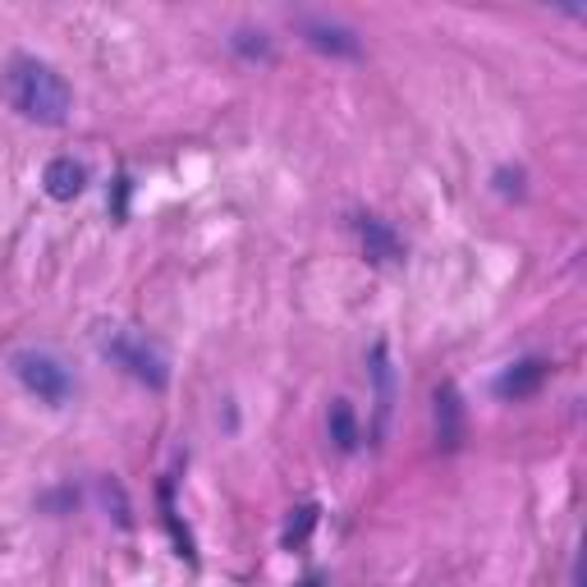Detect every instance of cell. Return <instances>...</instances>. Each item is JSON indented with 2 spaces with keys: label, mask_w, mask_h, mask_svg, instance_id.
<instances>
[{
  "label": "cell",
  "mask_w": 587,
  "mask_h": 587,
  "mask_svg": "<svg viewBox=\"0 0 587 587\" xmlns=\"http://www.w3.org/2000/svg\"><path fill=\"white\" fill-rule=\"evenodd\" d=\"M0 97L10 101V110H19L23 120L32 125H65L69 110H74V92L69 84L42 60L32 56H19L6 65V74H0Z\"/></svg>",
  "instance_id": "cell-1"
},
{
  "label": "cell",
  "mask_w": 587,
  "mask_h": 587,
  "mask_svg": "<svg viewBox=\"0 0 587 587\" xmlns=\"http://www.w3.org/2000/svg\"><path fill=\"white\" fill-rule=\"evenodd\" d=\"M14 376L23 381L28 395H37L42 404H65L74 395V376L56 354H42V349H23L14 354Z\"/></svg>",
  "instance_id": "cell-2"
},
{
  "label": "cell",
  "mask_w": 587,
  "mask_h": 587,
  "mask_svg": "<svg viewBox=\"0 0 587 587\" xmlns=\"http://www.w3.org/2000/svg\"><path fill=\"white\" fill-rule=\"evenodd\" d=\"M101 354H106L110 363H120L134 381H143V385H151V390H166V381H170L166 359L156 354V349H151L147 340H138V335H129V331H110V335H101Z\"/></svg>",
  "instance_id": "cell-3"
},
{
  "label": "cell",
  "mask_w": 587,
  "mask_h": 587,
  "mask_svg": "<svg viewBox=\"0 0 587 587\" xmlns=\"http://www.w3.org/2000/svg\"><path fill=\"white\" fill-rule=\"evenodd\" d=\"M299 32H303V42L307 47H317L322 56H340V60H359L363 56V42H359V32L354 28H344V23H326V19H299Z\"/></svg>",
  "instance_id": "cell-4"
},
{
  "label": "cell",
  "mask_w": 587,
  "mask_h": 587,
  "mask_svg": "<svg viewBox=\"0 0 587 587\" xmlns=\"http://www.w3.org/2000/svg\"><path fill=\"white\" fill-rule=\"evenodd\" d=\"M42 188L51 193L56 203H74L78 193L88 188V170L74 162V156H56V162L47 166V175H42Z\"/></svg>",
  "instance_id": "cell-5"
},
{
  "label": "cell",
  "mask_w": 587,
  "mask_h": 587,
  "mask_svg": "<svg viewBox=\"0 0 587 587\" xmlns=\"http://www.w3.org/2000/svg\"><path fill=\"white\" fill-rule=\"evenodd\" d=\"M546 372H551V368H546L541 359H524V363H515L510 372L496 381V395L500 400H528V395H537V390H541Z\"/></svg>",
  "instance_id": "cell-6"
},
{
  "label": "cell",
  "mask_w": 587,
  "mask_h": 587,
  "mask_svg": "<svg viewBox=\"0 0 587 587\" xmlns=\"http://www.w3.org/2000/svg\"><path fill=\"white\" fill-rule=\"evenodd\" d=\"M437 432H441V446L454 450L459 437H463V404H459V390L454 385H441L437 390Z\"/></svg>",
  "instance_id": "cell-7"
},
{
  "label": "cell",
  "mask_w": 587,
  "mask_h": 587,
  "mask_svg": "<svg viewBox=\"0 0 587 587\" xmlns=\"http://www.w3.org/2000/svg\"><path fill=\"white\" fill-rule=\"evenodd\" d=\"M359 234H363L368 257H376V262H395V257H400V239H395V229H390L385 221L359 216Z\"/></svg>",
  "instance_id": "cell-8"
},
{
  "label": "cell",
  "mask_w": 587,
  "mask_h": 587,
  "mask_svg": "<svg viewBox=\"0 0 587 587\" xmlns=\"http://www.w3.org/2000/svg\"><path fill=\"white\" fill-rule=\"evenodd\" d=\"M331 441H335L344 454L359 446V422H354V404H349V400H335V404H331Z\"/></svg>",
  "instance_id": "cell-9"
},
{
  "label": "cell",
  "mask_w": 587,
  "mask_h": 587,
  "mask_svg": "<svg viewBox=\"0 0 587 587\" xmlns=\"http://www.w3.org/2000/svg\"><path fill=\"white\" fill-rule=\"evenodd\" d=\"M229 47L239 51L244 60H266L271 56V42H266V32H253V28H239L229 37Z\"/></svg>",
  "instance_id": "cell-10"
},
{
  "label": "cell",
  "mask_w": 587,
  "mask_h": 587,
  "mask_svg": "<svg viewBox=\"0 0 587 587\" xmlns=\"http://www.w3.org/2000/svg\"><path fill=\"white\" fill-rule=\"evenodd\" d=\"M312 524H317V505H303V510H299V519L285 528V546H299V541L312 532Z\"/></svg>",
  "instance_id": "cell-11"
},
{
  "label": "cell",
  "mask_w": 587,
  "mask_h": 587,
  "mask_svg": "<svg viewBox=\"0 0 587 587\" xmlns=\"http://www.w3.org/2000/svg\"><path fill=\"white\" fill-rule=\"evenodd\" d=\"M303 587H317V583H303Z\"/></svg>",
  "instance_id": "cell-12"
}]
</instances>
